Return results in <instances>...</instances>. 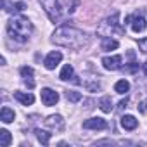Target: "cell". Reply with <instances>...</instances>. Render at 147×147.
<instances>
[{
	"label": "cell",
	"mask_w": 147,
	"mask_h": 147,
	"mask_svg": "<svg viewBox=\"0 0 147 147\" xmlns=\"http://www.w3.org/2000/svg\"><path fill=\"white\" fill-rule=\"evenodd\" d=\"M137 67H138V64H137V62H131V66H128L126 71H128V73H133V71H137Z\"/></svg>",
	"instance_id": "cb8c5ba5"
},
{
	"label": "cell",
	"mask_w": 147,
	"mask_h": 147,
	"mask_svg": "<svg viewBox=\"0 0 147 147\" xmlns=\"http://www.w3.org/2000/svg\"><path fill=\"white\" fill-rule=\"evenodd\" d=\"M137 125H138V119H137L135 116H131V114L121 116V126H123L125 130H135Z\"/></svg>",
	"instance_id": "5bb4252c"
},
{
	"label": "cell",
	"mask_w": 147,
	"mask_h": 147,
	"mask_svg": "<svg viewBox=\"0 0 147 147\" xmlns=\"http://www.w3.org/2000/svg\"><path fill=\"white\" fill-rule=\"evenodd\" d=\"M14 118H16V114L11 107H2V111H0V119L4 123H12Z\"/></svg>",
	"instance_id": "2e32d148"
},
{
	"label": "cell",
	"mask_w": 147,
	"mask_h": 147,
	"mask_svg": "<svg viewBox=\"0 0 147 147\" xmlns=\"http://www.w3.org/2000/svg\"><path fill=\"white\" fill-rule=\"evenodd\" d=\"M40 5L42 9L45 11V14L49 16V19L55 24L61 21V16H62V7L59 4V0H40Z\"/></svg>",
	"instance_id": "277c9868"
},
{
	"label": "cell",
	"mask_w": 147,
	"mask_h": 147,
	"mask_svg": "<svg viewBox=\"0 0 147 147\" xmlns=\"http://www.w3.org/2000/svg\"><path fill=\"white\" fill-rule=\"evenodd\" d=\"M40 97H42V102L45 104V106H55L57 104V100H59V94L55 92V90H52V88H42V94H40Z\"/></svg>",
	"instance_id": "8992f818"
},
{
	"label": "cell",
	"mask_w": 147,
	"mask_h": 147,
	"mask_svg": "<svg viewBox=\"0 0 147 147\" xmlns=\"http://www.w3.org/2000/svg\"><path fill=\"white\" fill-rule=\"evenodd\" d=\"M88 35L83 30H78L75 26H59L52 33V43L59 47H66L71 50H78L83 49L88 43Z\"/></svg>",
	"instance_id": "6da1fadb"
},
{
	"label": "cell",
	"mask_w": 147,
	"mask_h": 147,
	"mask_svg": "<svg viewBox=\"0 0 147 147\" xmlns=\"http://www.w3.org/2000/svg\"><path fill=\"white\" fill-rule=\"evenodd\" d=\"M138 47H140V50H142V52H145V54H147V38L140 40V42H138Z\"/></svg>",
	"instance_id": "603a6c76"
},
{
	"label": "cell",
	"mask_w": 147,
	"mask_h": 147,
	"mask_svg": "<svg viewBox=\"0 0 147 147\" xmlns=\"http://www.w3.org/2000/svg\"><path fill=\"white\" fill-rule=\"evenodd\" d=\"M102 64H104V67L109 69V71H118V69H121V66H123V57H121V55H107V57L102 59Z\"/></svg>",
	"instance_id": "5b68a950"
},
{
	"label": "cell",
	"mask_w": 147,
	"mask_h": 147,
	"mask_svg": "<svg viewBox=\"0 0 147 147\" xmlns=\"http://www.w3.org/2000/svg\"><path fill=\"white\" fill-rule=\"evenodd\" d=\"M59 78H61L62 82H69V80H73L75 83H80V80H75L76 76H75V69H73V66H71V64H66V66L61 69Z\"/></svg>",
	"instance_id": "8fae6325"
},
{
	"label": "cell",
	"mask_w": 147,
	"mask_h": 147,
	"mask_svg": "<svg viewBox=\"0 0 147 147\" xmlns=\"http://www.w3.org/2000/svg\"><path fill=\"white\" fill-rule=\"evenodd\" d=\"M114 90H116L118 94H126V92L130 90V83H128L126 80H119V82H116Z\"/></svg>",
	"instance_id": "44dd1931"
},
{
	"label": "cell",
	"mask_w": 147,
	"mask_h": 147,
	"mask_svg": "<svg viewBox=\"0 0 147 147\" xmlns=\"http://www.w3.org/2000/svg\"><path fill=\"white\" fill-rule=\"evenodd\" d=\"M142 69H144V75H145V76H147V61H145V62H144V64H142Z\"/></svg>",
	"instance_id": "4316f807"
},
{
	"label": "cell",
	"mask_w": 147,
	"mask_h": 147,
	"mask_svg": "<svg viewBox=\"0 0 147 147\" xmlns=\"http://www.w3.org/2000/svg\"><path fill=\"white\" fill-rule=\"evenodd\" d=\"M66 99L71 100V102H78V100H82V94H80V92L67 90V92H66Z\"/></svg>",
	"instance_id": "7402d4cb"
},
{
	"label": "cell",
	"mask_w": 147,
	"mask_h": 147,
	"mask_svg": "<svg viewBox=\"0 0 147 147\" xmlns=\"http://www.w3.org/2000/svg\"><path fill=\"white\" fill-rule=\"evenodd\" d=\"M14 99L18 102H21L23 106H31L35 102V95L30 92H14Z\"/></svg>",
	"instance_id": "4fadbf2b"
},
{
	"label": "cell",
	"mask_w": 147,
	"mask_h": 147,
	"mask_svg": "<svg viewBox=\"0 0 147 147\" xmlns=\"http://www.w3.org/2000/svg\"><path fill=\"white\" fill-rule=\"evenodd\" d=\"M4 9H5L7 12H21V11L26 9V4H24V2H14V4H9V5L5 4Z\"/></svg>",
	"instance_id": "e0dca14e"
},
{
	"label": "cell",
	"mask_w": 147,
	"mask_h": 147,
	"mask_svg": "<svg viewBox=\"0 0 147 147\" xmlns=\"http://www.w3.org/2000/svg\"><path fill=\"white\" fill-rule=\"evenodd\" d=\"M145 26H147V23H145L142 12H137V14L131 18V30H133L135 33H142V31L145 30Z\"/></svg>",
	"instance_id": "30bf717a"
},
{
	"label": "cell",
	"mask_w": 147,
	"mask_h": 147,
	"mask_svg": "<svg viewBox=\"0 0 147 147\" xmlns=\"http://www.w3.org/2000/svg\"><path fill=\"white\" fill-rule=\"evenodd\" d=\"M140 111H142V113L147 111V100H142V102H140Z\"/></svg>",
	"instance_id": "d4e9b609"
},
{
	"label": "cell",
	"mask_w": 147,
	"mask_h": 147,
	"mask_svg": "<svg viewBox=\"0 0 147 147\" xmlns=\"http://www.w3.org/2000/svg\"><path fill=\"white\" fill-rule=\"evenodd\" d=\"M102 50H116L118 47H119V43H118V40H114V38H111V36H106V38H102Z\"/></svg>",
	"instance_id": "9a60e30c"
},
{
	"label": "cell",
	"mask_w": 147,
	"mask_h": 147,
	"mask_svg": "<svg viewBox=\"0 0 147 147\" xmlns=\"http://www.w3.org/2000/svg\"><path fill=\"white\" fill-rule=\"evenodd\" d=\"M35 135H36V138H38V142L40 144H43V145H49V142H50V133L49 131H45V130H35Z\"/></svg>",
	"instance_id": "ac0fdd59"
},
{
	"label": "cell",
	"mask_w": 147,
	"mask_h": 147,
	"mask_svg": "<svg viewBox=\"0 0 147 147\" xmlns=\"http://www.w3.org/2000/svg\"><path fill=\"white\" fill-rule=\"evenodd\" d=\"M61 61H62V54H61L59 50H54V52H50V54L45 57V67H47V69H55V66H57Z\"/></svg>",
	"instance_id": "9c48e42d"
},
{
	"label": "cell",
	"mask_w": 147,
	"mask_h": 147,
	"mask_svg": "<svg viewBox=\"0 0 147 147\" xmlns=\"http://www.w3.org/2000/svg\"><path fill=\"white\" fill-rule=\"evenodd\" d=\"M7 31H9V36L12 40L19 42V43H24L33 35V23L24 16H16L9 21Z\"/></svg>",
	"instance_id": "7a4b0ae2"
},
{
	"label": "cell",
	"mask_w": 147,
	"mask_h": 147,
	"mask_svg": "<svg viewBox=\"0 0 147 147\" xmlns=\"http://www.w3.org/2000/svg\"><path fill=\"white\" fill-rule=\"evenodd\" d=\"M97 33L106 38V36H113V35H123L125 33V28L121 26L119 23V12H113L109 18L102 19V23L99 24L97 28Z\"/></svg>",
	"instance_id": "3957f363"
},
{
	"label": "cell",
	"mask_w": 147,
	"mask_h": 147,
	"mask_svg": "<svg viewBox=\"0 0 147 147\" xmlns=\"http://www.w3.org/2000/svg\"><path fill=\"white\" fill-rule=\"evenodd\" d=\"M21 76H23V80H24V83L28 85V88H33L35 87V80H33V75H35V71H33V67H30V66H24V67H21Z\"/></svg>",
	"instance_id": "7c38bea8"
},
{
	"label": "cell",
	"mask_w": 147,
	"mask_h": 147,
	"mask_svg": "<svg viewBox=\"0 0 147 147\" xmlns=\"http://www.w3.org/2000/svg\"><path fill=\"white\" fill-rule=\"evenodd\" d=\"M126 104H128V99L121 100V102H119V109H125V107H126Z\"/></svg>",
	"instance_id": "484cf974"
},
{
	"label": "cell",
	"mask_w": 147,
	"mask_h": 147,
	"mask_svg": "<svg viewBox=\"0 0 147 147\" xmlns=\"http://www.w3.org/2000/svg\"><path fill=\"white\" fill-rule=\"evenodd\" d=\"M83 128L85 130H106L107 128V121L102 118H88L83 121Z\"/></svg>",
	"instance_id": "ba28073f"
},
{
	"label": "cell",
	"mask_w": 147,
	"mask_h": 147,
	"mask_svg": "<svg viewBox=\"0 0 147 147\" xmlns=\"http://www.w3.org/2000/svg\"><path fill=\"white\" fill-rule=\"evenodd\" d=\"M45 125H47L50 130H54V131H62L66 123H64V118H62V116L52 114V116H49V118L45 119Z\"/></svg>",
	"instance_id": "52a82bcc"
},
{
	"label": "cell",
	"mask_w": 147,
	"mask_h": 147,
	"mask_svg": "<svg viewBox=\"0 0 147 147\" xmlns=\"http://www.w3.org/2000/svg\"><path fill=\"white\" fill-rule=\"evenodd\" d=\"M12 142V135L7 130H0V147H7Z\"/></svg>",
	"instance_id": "ffe728a7"
},
{
	"label": "cell",
	"mask_w": 147,
	"mask_h": 147,
	"mask_svg": "<svg viewBox=\"0 0 147 147\" xmlns=\"http://www.w3.org/2000/svg\"><path fill=\"white\" fill-rule=\"evenodd\" d=\"M99 107L104 111V113H111L113 111V100H111V97H102L100 100H99Z\"/></svg>",
	"instance_id": "d6986e66"
}]
</instances>
